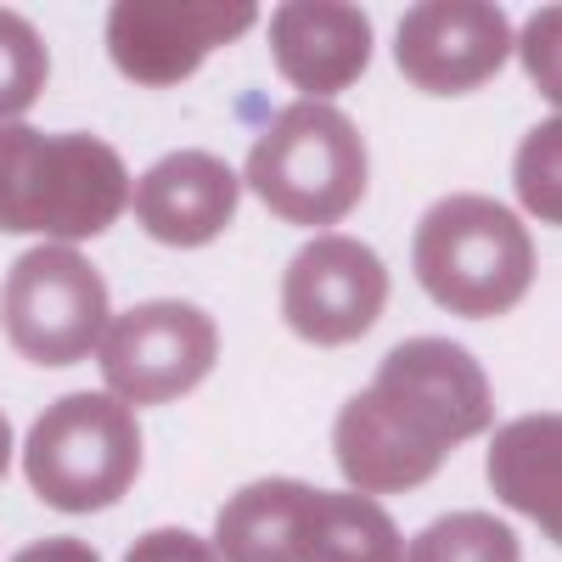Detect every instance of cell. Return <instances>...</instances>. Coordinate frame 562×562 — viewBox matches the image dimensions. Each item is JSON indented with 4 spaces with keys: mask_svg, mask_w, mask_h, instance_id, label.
I'll return each instance as SVG.
<instances>
[{
    "mask_svg": "<svg viewBox=\"0 0 562 562\" xmlns=\"http://www.w3.org/2000/svg\"><path fill=\"white\" fill-rule=\"evenodd\" d=\"M495 428L484 366L445 344H400L333 422V456L355 495H411L467 445Z\"/></svg>",
    "mask_w": 562,
    "mask_h": 562,
    "instance_id": "cell-1",
    "label": "cell"
},
{
    "mask_svg": "<svg viewBox=\"0 0 562 562\" xmlns=\"http://www.w3.org/2000/svg\"><path fill=\"white\" fill-rule=\"evenodd\" d=\"M130 209L124 158L102 135H45L23 119L0 124V231L85 243Z\"/></svg>",
    "mask_w": 562,
    "mask_h": 562,
    "instance_id": "cell-2",
    "label": "cell"
},
{
    "mask_svg": "<svg viewBox=\"0 0 562 562\" xmlns=\"http://www.w3.org/2000/svg\"><path fill=\"white\" fill-rule=\"evenodd\" d=\"M411 265L422 293L461 321H495L518 310L540 270L529 225L495 198H473V192L445 198L422 214Z\"/></svg>",
    "mask_w": 562,
    "mask_h": 562,
    "instance_id": "cell-3",
    "label": "cell"
},
{
    "mask_svg": "<svg viewBox=\"0 0 562 562\" xmlns=\"http://www.w3.org/2000/svg\"><path fill=\"white\" fill-rule=\"evenodd\" d=\"M366 135L326 102H293L254 140L243 180L288 225H338L366 198Z\"/></svg>",
    "mask_w": 562,
    "mask_h": 562,
    "instance_id": "cell-4",
    "label": "cell"
},
{
    "mask_svg": "<svg viewBox=\"0 0 562 562\" xmlns=\"http://www.w3.org/2000/svg\"><path fill=\"white\" fill-rule=\"evenodd\" d=\"M140 473V422L113 394H68L34 422L23 479L52 512H102Z\"/></svg>",
    "mask_w": 562,
    "mask_h": 562,
    "instance_id": "cell-5",
    "label": "cell"
},
{
    "mask_svg": "<svg viewBox=\"0 0 562 562\" xmlns=\"http://www.w3.org/2000/svg\"><path fill=\"white\" fill-rule=\"evenodd\" d=\"M108 281L79 248L45 243L7 270L0 333L34 366H79L108 333Z\"/></svg>",
    "mask_w": 562,
    "mask_h": 562,
    "instance_id": "cell-6",
    "label": "cell"
},
{
    "mask_svg": "<svg viewBox=\"0 0 562 562\" xmlns=\"http://www.w3.org/2000/svg\"><path fill=\"white\" fill-rule=\"evenodd\" d=\"M102 383L113 400L135 405H169L192 394L214 360H220V326L198 304L180 299H153L135 304L119 321H108V333L97 344Z\"/></svg>",
    "mask_w": 562,
    "mask_h": 562,
    "instance_id": "cell-7",
    "label": "cell"
},
{
    "mask_svg": "<svg viewBox=\"0 0 562 562\" xmlns=\"http://www.w3.org/2000/svg\"><path fill=\"white\" fill-rule=\"evenodd\" d=\"M259 23L248 0H119L108 12V57L135 85H180L220 45Z\"/></svg>",
    "mask_w": 562,
    "mask_h": 562,
    "instance_id": "cell-8",
    "label": "cell"
},
{
    "mask_svg": "<svg viewBox=\"0 0 562 562\" xmlns=\"http://www.w3.org/2000/svg\"><path fill=\"white\" fill-rule=\"evenodd\" d=\"M383 304H389L383 259L360 237H338V231H321L281 276V315L315 349L360 344L378 326Z\"/></svg>",
    "mask_w": 562,
    "mask_h": 562,
    "instance_id": "cell-9",
    "label": "cell"
},
{
    "mask_svg": "<svg viewBox=\"0 0 562 562\" xmlns=\"http://www.w3.org/2000/svg\"><path fill=\"white\" fill-rule=\"evenodd\" d=\"M512 57V23L484 0H422L400 18L394 63L428 97L484 90Z\"/></svg>",
    "mask_w": 562,
    "mask_h": 562,
    "instance_id": "cell-10",
    "label": "cell"
},
{
    "mask_svg": "<svg viewBox=\"0 0 562 562\" xmlns=\"http://www.w3.org/2000/svg\"><path fill=\"white\" fill-rule=\"evenodd\" d=\"M270 57L304 102H326L360 85L371 63V23L344 0H288L270 12Z\"/></svg>",
    "mask_w": 562,
    "mask_h": 562,
    "instance_id": "cell-11",
    "label": "cell"
},
{
    "mask_svg": "<svg viewBox=\"0 0 562 562\" xmlns=\"http://www.w3.org/2000/svg\"><path fill=\"white\" fill-rule=\"evenodd\" d=\"M237 175L214 153H169L130 186V209L164 248H209L237 214Z\"/></svg>",
    "mask_w": 562,
    "mask_h": 562,
    "instance_id": "cell-12",
    "label": "cell"
},
{
    "mask_svg": "<svg viewBox=\"0 0 562 562\" xmlns=\"http://www.w3.org/2000/svg\"><path fill=\"white\" fill-rule=\"evenodd\" d=\"M310 501H315V484H299V479H265V484L237 490L214 524V557L220 562H299Z\"/></svg>",
    "mask_w": 562,
    "mask_h": 562,
    "instance_id": "cell-13",
    "label": "cell"
},
{
    "mask_svg": "<svg viewBox=\"0 0 562 562\" xmlns=\"http://www.w3.org/2000/svg\"><path fill=\"white\" fill-rule=\"evenodd\" d=\"M557 445H562V422L551 411L540 416H518L490 439V484L495 495L524 512V518L557 540L562 512H557Z\"/></svg>",
    "mask_w": 562,
    "mask_h": 562,
    "instance_id": "cell-14",
    "label": "cell"
},
{
    "mask_svg": "<svg viewBox=\"0 0 562 562\" xmlns=\"http://www.w3.org/2000/svg\"><path fill=\"white\" fill-rule=\"evenodd\" d=\"M299 562H405V540L371 495L315 490Z\"/></svg>",
    "mask_w": 562,
    "mask_h": 562,
    "instance_id": "cell-15",
    "label": "cell"
},
{
    "mask_svg": "<svg viewBox=\"0 0 562 562\" xmlns=\"http://www.w3.org/2000/svg\"><path fill=\"white\" fill-rule=\"evenodd\" d=\"M405 562H524V546L490 512H450L405 546Z\"/></svg>",
    "mask_w": 562,
    "mask_h": 562,
    "instance_id": "cell-16",
    "label": "cell"
},
{
    "mask_svg": "<svg viewBox=\"0 0 562 562\" xmlns=\"http://www.w3.org/2000/svg\"><path fill=\"white\" fill-rule=\"evenodd\" d=\"M45 74H52V52H45L40 29L0 7V124L23 119L40 102Z\"/></svg>",
    "mask_w": 562,
    "mask_h": 562,
    "instance_id": "cell-17",
    "label": "cell"
},
{
    "mask_svg": "<svg viewBox=\"0 0 562 562\" xmlns=\"http://www.w3.org/2000/svg\"><path fill=\"white\" fill-rule=\"evenodd\" d=\"M518 198L540 220H557V124L551 119L518 147Z\"/></svg>",
    "mask_w": 562,
    "mask_h": 562,
    "instance_id": "cell-18",
    "label": "cell"
},
{
    "mask_svg": "<svg viewBox=\"0 0 562 562\" xmlns=\"http://www.w3.org/2000/svg\"><path fill=\"white\" fill-rule=\"evenodd\" d=\"M124 562H220L214 546L203 535H186V529H153V535H140Z\"/></svg>",
    "mask_w": 562,
    "mask_h": 562,
    "instance_id": "cell-19",
    "label": "cell"
},
{
    "mask_svg": "<svg viewBox=\"0 0 562 562\" xmlns=\"http://www.w3.org/2000/svg\"><path fill=\"white\" fill-rule=\"evenodd\" d=\"M12 562H102V557H97V546H85V540H74V535H52V540L23 546Z\"/></svg>",
    "mask_w": 562,
    "mask_h": 562,
    "instance_id": "cell-20",
    "label": "cell"
},
{
    "mask_svg": "<svg viewBox=\"0 0 562 562\" xmlns=\"http://www.w3.org/2000/svg\"><path fill=\"white\" fill-rule=\"evenodd\" d=\"M546 34H551V12L540 18V40H546ZM535 74H540V90H546V97H557V63H551V45L535 57Z\"/></svg>",
    "mask_w": 562,
    "mask_h": 562,
    "instance_id": "cell-21",
    "label": "cell"
},
{
    "mask_svg": "<svg viewBox=\"0 0 562 562\" xmlns=\"http://www.w3.org/2000/svg\"><path fill=\"white\" fill-rule=\"evenodd\" d=\"M7 467H12V422L0 416V479H7Z\"/></svg>",
    "mask_w": 562,
    "mask_h": 562,
    "instance_id": "cell-22",
    "label": "cell"
}]
</instances>
